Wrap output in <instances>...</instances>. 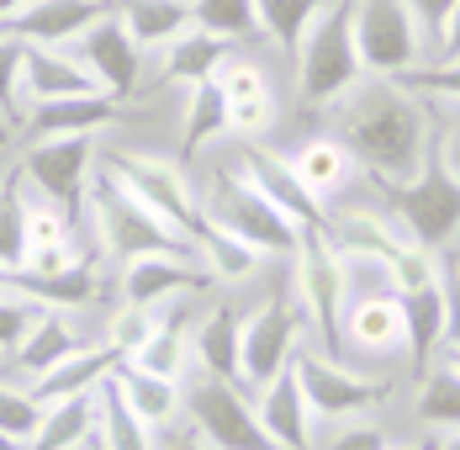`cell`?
Listing matches in <instances>:
<instances>
[{
	"mask_svg": "<svg viewBox=\"0 0 460 450\" xmlns=\"http://www.w3.org/2000/svg\"><path fill=\"white\" fill-rule=\"evenodd\" d=\"M5 292H11V270H0V297H5Z\"/></svg>",
	"mask_w": 460,
	"mask_h": 450,
	"instance_id": "cell-57",
	"label": "cell"
},
{
	"mask_svg": "<svg viewBox=\"0 0 460 450\" xmlns=\"http://www.w3.org/2000/svg\"><path fill=\"white\" fill-rule=\"evenodd\" d=\"M434 122H439V159L460 180V112H439Z\"/></svg>",
	"mask_w": 460,
	"mask_h": 450,
	"instance_id": "cell-49",
	"label": "cell"
},
{
	"mask_svg": "<svg viewBox=\"0 0 460 450\" xmlns=\"http://www.w3.org/2000/svg\"><path fill=\"white\" fill-rule=\"evenodd\" d=\"M101 16H111L106 0H27L0 32L22 48H64L69 38H85Z\"/></svg>",
	"mask_w": 460,
	"mask_h": 450,
	"instance_id": "cell-14",
	"label": "cell"
},
{
	"mask_svg": "<svg viewBox=\"0 0 460 450\" xmlns=\"http://www.w3.org/2000/svg\"><path fill=\"white\" fill-rule=\"evenodd\" d=\"M233 58V43L223 38H212V32H201V27H190L185 38L164 48V69H159V80H170V86H201V80H212L223 64Z\"/></svg>",
	"mask_w": 460,
	"mask_h": 450,
	"instance_id": "cell-32",
	"label": "cell"
},
{
	"mask_svg": "<svg viewBox=\"0 0 460 450\" xmlns=\"http://www.w3.org/2000/svg\"><path fill=\"white\" fill-rule=\"evenodd\" d=\"M376 196H381V207L402 223V233L423 244V249H445V244H456L460 238V180L445 170V159H439V122H434V143H429V154H423V170L413 180H402V185H370Z\"/></svg>",
	"mask_w": 460,
	"mask_h": 450,
	"instance_id": "cell-2",
	"label": "cell"
},
{
	"mask_svg": "<svg viewBox=\"0 0 460 450\" xmlns=\"http://www.w3.org/2000/svg\"><path fill=\"white\" fill-rule=\"evenodd\" d=\"M185 302H170L164 318H159V328L143 339V350H133L122 365L148 371V376H164V382H190V328H185V318H181Z\"/></svg>",
	"mask_w": 460,
	"mask_h": 450,
	"instance_id": "cell-26",
	"label": "cell"
},
{
	"mask_svg": "<svg viewBox=\"0 0 460 450\" xmlns=\"http://www.w3.org/2000/svg\"><path fill=\"white\" fill-rule=\"evenodd\" d=\"M22 58H27V48L0 32V117L11 128L22 122Z\"/></svg>",
	"mask_w": 460,
	"mask_h": 450,
	"instance_id": "cell-45",
	"label": "cell"
},
{
	"mask_svg": "<svg viewBox=\"0 0 460 450\" xmlns=\"http://www.w3.org/2000/svg\"><path fill=\"white\" fill-rule=\"evenodd\" d=\"M201 212L217 228H228L238 244H249L260 260H291L302 244V228L280 212L276 202H265L238 170H217L212 191L201 196Z\"/></svg>",
	"mask_w": 460,
	"mask_h": 450,
	"instance_id": "cell-6",
	"label": "cell"
},
{
	"mask_svg": "<svg viewBox=\"0 0 460 450\" xmlns=\"http://www.w3.org/2000/svg\"><path fill=\"white\" fill-rule=\"evenodd\" d=\"M53 249H80V223L53 202H32L27 207V255H53Z\"/></svg>",
	"mask_w": 460,
	"mask_h": 450,
	"instance_id": "cell-39",
	"label": "cell"
},
{
	"mask_svg": "<svg viewBox=\"0 0 460 450\" xmlns=\"http://www.w3.org/2000/svg\"><path fill=\"white\" fill-rule=\"evenodd\" d=\"M117 365H122V360H117L111 345H85V350H75L69 360H58L53 371H43L38 382H27V392H32V403L38 408L80 403V398H95V392L111 382Z\"/></svg>",
	"mask_w": 460,
	"mask_h": 450,
	"instance_id": "cell-17",
	"label": "cell"
},
{
	"mask_svg": "<svg viewBox=\"0 0 460 450\" xmlns=\"http://www.w3.org/2000/svg\"><path fill=\"white\" fill-rule=\"evenodd\" d=\"M185 413L190 429L207 440L212 450H280L260 413H254V392L243 382H217V376H190L185 382Z\"/></svg>",
	"mask_w": 460,
	"mask_h": 450,
	"instance_id": "cell-9",
	"label": "cell"
},
{
	"mask_svg": "<svg viewBox=\"0 0 460 450\" xmlns=\"http://www.w3.org/2000/svg\"><path fill=\"white\" fill-rule=\"evenodd\" d=\"M159 318H164V308H133V302H122V308L111 313V323H106V339H101V345H111L117 360H128L133 350H143V339L159 328Z\"/></svg>",
	"mask_w": 460,
	"mask_h": 450,
	"instance_id": "cell-41",
	"label": "cell"
},
{
	"mask_svg": "<svg viewBox=\"0 0 460 450\" xmlns=\"http://www.w3.org/2000/svg\"><path fill=\"white\" fill-rule=\"evenodd\" d=\"M302 345H313V339H307V318H302V308H296V297H270V302H260L254 313H243V360H238V382H243L249 392L270 387L280 371L296 360Z\"/></svg>",
	"mask_w": 460,
	"mask_h": 450,
	"instance_id": "cell-10",
	"label": "cell"
},
{
	"mask_svg": "<svg viewBox=\"0 0 460 450\" xmlns=\"http://www.w3.org/2000/svg\"><path fill=\"white\" fill-rule=\"evenodd\" d=\"M339 356L344 360H392L408 356V323H402V297L386 286L349 292L344 318H339Z\"/></svg>",
	"mask_w": 460,
	"mask_h": 450,
	"instance_id": "cell-13",
	"label": "cell"
},
{
	"mask_svg": "<svg viewBox=\"0 0 460 450\" xmlns=\"http://www.w3.org/2000/svg\"><path fill=\"white\" fill-rule=\"evenodd\" d=\"M85 212H91V223H95V255H117L122 266L138 260V255H196L190 238H181L170 223H159L106 170H95Z\"/></svg>",
	"mask_w": 460,
	"mask_h": 450,
	"instance_id": "cell-5",
	"label": "cell"
},
{
	"mask_svg": "<svg viewBox=\"0 0 460 450\" xmlns=\"http://www.w3.org/2000/svg\"><path fill=\"white\" fill-rule=\"evenodd\" d=\"M27 207L32 196H27L22 165L0 170V270H22L27 260Z\"/></svg>",
	"mask_w": 460,
	"mask_h": 450,
	"instance_id": "cell-34",
	"label": "cell"
},
{
	"mask_svg": "<svg viewBox=\"0 0 460 450\" xmlns=\"http://www.w3.org/2000/svg\"><path fill=\"white\" fill-rule=\"evenodd\" d=\"M413 413L423 424V435L445 440V435H460V371L434 360L429 371H418V392H413Z\"/></svg>",
	"mask_w": 460,
	"mask_h": 450,
	"instance_id": "cell-31",
	"label": "cell"
},
{
	"mask_svg": "<svg viewBox=\"0 0 460 450\" xmlns=\"http://www.w3.org/2000/svg\"><path fill=\"white\" fill-rule=\"evenodd\" d=\"M159 450H212V446H207V440H201V435L185 424V429H175L170 440H159Z\"/></svg>",
	"mask_w": 460,
	"mask_h": 450,
	"instance_id": "cell-50",
	"label": "cell"
},
{
	"mask_svg": "<svg viewBox=\"0 0 460 450\" xmlns=\"http://www.w3.org/2000/svg\"><path fill=\"white\" fill-rule=\"evenodd\" d=\"M22 90L38 101H64V95H95V75L85 69V58H69L64 48H27L22 58Z\"/></svg>",
	"mask_w": 460,
	"mask_h": 450,
	"instance_id": "cell-25",
	"label": "cell"
},
{
	"mask_svg": "<svg viewBox=\"0 0 460 450\" xmlns=\"http://www.w3.org/2000/svg\"><path fill=\"white\" fill-rule=\"evenodd\" d=\"M101 170L117 180L133 202H143L159 223H170L181 238H190V228L201 218V191L185 180V170L164 154H138V148H106Z\"/></svg>",
	"mask_w": 460,
	"mask_h": 450,
	"instance_id": "cell-8",
	"label": "cell"
},
{
	"mask_svg": "<svg viewBox=\"0 0 460 450\" xmlns=\"http://www.w3.org/2000/svg\"><path fill=\"white\" fill-rule=\"evenodd\" d=\"M254 5H260V27H265V38H270L280 53L296 58L302 32L313 27V16H318L328 0H254Z\"/></svg>",
	"mask_w": 460,
	"mask_h": 450,
	"instance_id": "cell-38",
	"label": "cell"
},
{
	"mask_svg": "<svg viewBox=\"0 0 460 450\" xmlns=\"http://www.w3.org/2000/svg\"><path fill=\"white\" fill-rule=\"evenodd\" d=\"M339 138L370 185H402L423 170V154L434 143V117H429V101H418L408 86L366 75L344 95Z\"/></svg>",
	"mask_w": 460,
	"mask_h": 450,
	"instance_id": "cell-1",
	"label": "cell"
},
{
	"mask_svg": "<svg viewBox=\"0 0 460 450\" xmlns=\"http://www.w3.org/2000/svg\"><path fill=\"white\" fill-rule=\"evenodd\" d=\"M75 350H85V339H80V323H75V313H53V308H43V313L32 318V328H27V339L11 350V365L27 376V382H38L43 371H53L58 360H69Z\"/></svg>",
	"mask_w": 460,
	"mask_h": 450,
	"instance_id": "cell-24",
	"label": "cell"
},
{
	"mask_svg": "<svg viewBox=\"0 0 460 450\" xmlns=\"http://www.w3.org/2000/svg\"><path fill=\"white\" fill-rule=\"evenodd\" d=\"M397 440L376 424V418H344L318 429V450H392Z\"/></svg>",
	"mask_w": 460,
	"mask_h": 450,
	"instance_id": "cell-44",
	"label": "cell"
},
{
	"mask_svg": "<svg viewBox=\"0 0 460 450\" xmlns=\"http://www.w3.org/2000/svg\"><path fill=\"white\" fill-rule=\"evenodd\" d=\"M402 323H408V371H429L434 360L445 356V286H423L402 297Z\"/></svg>",
	"mask_w": 460,
	"mask_h": 450,
	"instance_id": "cell-28",
	"label": "cell"
},
{
	"mask_svg": "<svg viewBox=\"0 0 460 450\" xmlns=\"http://www.w3.org/2000/svg\"><path fill=\"white\" fill-rule=\"evenodd\" d=\"M5 133H11V122H5V117H0V143H5Z\"/></svg>",
	"mask_w": 460,
	"mask_h": 450,
	"instance_id": "cell-58",
	"label": "cell"
},
{
	"mask_svg": "<svg viewBox=\"0 0 460 450\" xmlns=\"http://www.w3.org/2000/svg\"><path fill=\"white\" fill-rule=\"evenodd\" d=\"M392 450H439V440H434V435H423V440H408V446H392Z\"/></svg>",
	"mask_w": 460,
	"mask_h": 450,
	"instance_id": "cell-52",
	"label": "cell"
},
{
	"mask_svg": "<svg viewBox=\"0 0 460 450\" xmlns=\"http://www.w3.org/2000/svg\"><path fill=\"white\" fill-rule=\"evenodd\" d=\"M95 446L101 450H159V429H148L138 413L122 403V392L106 382L95 392Z\"/></svg>",
	"mask_w": 460,
	"mask_h": 450,
	"instance_id": "cell-33",
	"label": "cell"
},
{
	"mask_svg": "<svg viewBox=\"0 0 460 450\" xmlns=\"http://www.w3.org/2000/svg\"><path fill=\"white\" fill-rule=\"evenodd\" d=\"M22 5H27V0H0V27H5V22H11V16L22 11Z\"/></svg>",
	"mask_w": 460,
	"mask_h": 450,
	"instance_id": "cell-53",
	"label": "cell"
},
{
	"mask_svg": "<svg viewBox=\"0 0 460 450\" xmlns=\"http://www.w3.org/2000/svg\"><path fill=\"white\" fill-rule=\"evenodd\" d=\"M439 53L460 58V5H456V16H450V27H445V38H439Z\"/></svg>",
	"mask_w": 460,
	"mask_h": 450,
	"instance_id": "cell-51",
	"label": "cell"
},
{
	"mask_svg": "<svg viewBox=\"0 0 460 450\" xmlns=\"http://www.w3.org/2000/svg\"><path fill=\"white\" fill-rule=\"evenodd\" d=\"M439 360H445V365H456V371H460V345H450V350H445Z\"/></svg>",
	"mask_w": 460,
	"mask_h": 450,
	"instance_id": "cell-54",
	"label": "cell"
},
{
	"mask_svg": "<svg viewBox=\"0 0 460 450\" xmlns=\"http://www.w3.org/2000/svg\"><path fill=\"white\" fill-rule=\"evenodd\" d=\"M117 112H122V101H111L106 90H95V95H64V101H38V106H27V133L32 138H91L95 128H106V122H117Z\"/></svg>",
	"mask_w": 460,
	"mask_h": 450,
	"instance_id": "cell-21",
	"label": "cell"
},
{
	"mask_svg": "<svg viewBox=\"0 0 460 450\" xmlns=\"http://www.w3.org/2000/svg\"><path fill=\"white\" fill-rule=\"evenodd\" d=\"M223 133H228V101H223L217 80L190 86V95H185V122H181V154H196V148H207L212 138H223Z\"/></svg>",
	"mask_w": 460,
	"mask_h": 450,
	"instance_id": "cell-36",
	"label": "cell"
},
{
	"mask_svg": "<svg viewBox=\"0 0 460 450\" xmlns=\"http://www.w3.org/2000/svg\"><path fill=\"white\" fill-rule=\"evenodd\" d=\"M111 387L122 392V403L133 408L148 429H170L185 413V382H164V376H148V371H133V365H117Z\"/></svg>",
	"mask_w": 460,
	"mask_h": 450,
	"instance_id": "cell-29",
	"label": "cell"
},
{
	"mask_svg": "<svg viewBox=\"0 0 460 450\" xmlns=\"http://www.w3.org/2000/svg\"><path fill=\"white\" fill-rule=\"evenodd\" d=\"M286 165H291V176H296V185L318 202V207H328V196H339L349 180H355V154L344 148V138H302L291 154H286Z\"/></svg>",
	"mask_w": 460,
	"mask_h": 450,
	"instance_id": "cell-20",
	"label": "cell"
},
{
	"mask_svg": "<svg viewBox=\"0 0 460 450\" xmlns=\"http://www.w3.org/2000/svg\"><path fill=\"white\" fill-rule=\"evenodd\" d=\"M254 413H260L265 435L280 450H318V429H313V413H307V398H302L296 365H286L270 387L254 392Z\"/></svg>",
	"mask_w": 460,
	"mask_h": 450,
	"instance_id": "cell-18",
	"label": "cell"
},
{
	"mask_svg": "<svg viewBox=\"0 0 460 450\" xmlns=\"http://www.w3.org/2000/svg\"><path fill=\"white\" fill-rule=\"evenodd\" d=\"M355 48L376 80H397L423 58V27L408 0H355Z\"/></svg>",
	"mask_w": 460,
	"mask_h": 450,
	"instance_id": "cell-11",
	"label": "cell"
},
{
	"mask_svg": "<svg viewBox=\"0 0 460 450\" xmlns=\"http://www.w3.org/2000/svg\"><path fill=\"white\" fill-rule=\"evenodd\" d=\"M85 450H101V446H95V440H91V446H85Z\"/></svg>",
	"mask_w": 460,
	"mask_h": 450,
	"instance_id": "cell-59",
	"label": "cell"
},
{
	"mask_svg": "<svg viewBox=\"0 0 460 450\" xmlns=\"http://www.w3.org/2000/svg\"><path fill=\"white\" fill-rule=\"evenodd\" d=\"M190 16H196L201 32H212L223 43H254V38H265L254 0H190Z\"/></svg>",
	"mask_w": 460,
	"mask_h": 450,
	"instance_id": "cell-37",
	"label": "cell"
},
{
	"mask_svg": "<svg viewBox=\"0 0 460 450\" xmlns=\"http://www.w3.org/2000/svg\"><path fill=\"white\" fill-rule=\"evenodd\" d=\"M408 5H413V16H418V27H423V38H434V43H439L460 0H408Z\"/></svg>",
	"mask_w": 460,
	"mask_h": 450,
	"instance_id": "cell-48",
	"label": "cell"
},
{
	"mask_svg": "<svg viewBox=\"0 0 460 450\" xmlns=\"http://www.w3.org/2000/svg\"><path fill=\"white\" fill-rule=\"evenodd\" d=\"M207 281V270L196 266V255H138L122 266V302L133 308H170L185 302L196 286Z\"/></svg>",
	"mask_w": 460,
	"mask_h": 450,
	"instance_id": "cell-15",
	"label": "cell"
},
{
	"mask_svg": "<svg viewBox=\"0 0 460 450\" xmlns=\"http://www.w3.org/2000/svg\"><path fill=\"white\" fill-rule=\"evenodd\" d=\"M91 440H95V398H80V403L43 408L38 435L22 450H85Z\"/></svg>",
	"mask_w": 460,
	"mask_h": 450,
	"instance_id": "cell-35",
	"label": "cell"
},
{
	"mask_svg": "<svg viewBox=\"0 0 460 450\" xmlns=\"http://www.w3.org/2000/svg\"><path fill=\"white\" fill-rule=\"evenodd\" d=\"M117 22L128 27V38L138 48H170L175 38H185L196 27L190 0H122Z\"/></svg>",
	"mask_w": 460,
	"mask_h": 450,
	"instance_id": "cell-30",
	"label": "cell"
},
{
	"mask_svg": "<svg viewBox=\"0 0 460 450\" xmlns=\"http://www.w3.org/2000/svg\"><path fill=\"white\" fill-rule=\"evenodd\" d=\"M190 249H196V266L207 270V281H217V286H238V281H249L254 270L265 266L249 244H238L228 228H217L207 212L190 228Z\"/></svg>",
	"mask_w": 460,
	"mask_h": 450,
	"instance_id": "cell-27",
	"label": "cell"
},
{
	"mask_svg": "<svg viewBox=\"0 0 460 450\" xmlns=\"http://www.w3.org/2000/svg\"><path fill=\"white\" fill-rule=\"evenodd\" d=\"M439 286H445V350L460 345V238L439 249Z\"/></svg>",
	"mask_w": 460,
	"mask_h": 450,
	"instance_id": "cell-46",
	"label": "cell"
},
{
	"mask_svg": "<svg viewBox=\"0 0 460 450\" xmlns=\"http://www.w3.org/2000/svg\"><path fill=\"white\" fill-rule=\"evenodd\" d=\"M397 86H408L418 101H445L439 112H460V58H439L434 69H408L397 75Z\"/></svg>",
	"mask_w": 460,
	"mask_h": 450,
	"instance_id": "cell-40",
	"label": "cell"
},
{
	"mask_svg": "<svg viewBox=\"0 0 460 450\" xmlns=\"http://www.w3.org/2000/svg\"><path fill=\"white\" fill-rule=\"evenodd\" d=\"M291 365H296L302 398H307V413H313V429L344 424V418H370V408H381L392 398V376L349 371V360L328 356L318 345H302Z\"/></svg>",
	"mask_w": 460,
	"mask_h": 450,
	"instance_id": "cell-7",
	"label": "cell"
},
{
	"mask_svg": "<svg viewBox=\"0 0 460 450\" xmlns=\"http://www.w3.org/2000/svg\"><path fill=\"white\" fill-rule=\"evenodd\" d=\"M212 80H217V90H223V101H228V106H243V101H265V95H270V80H265V69H260L254 58H238V53H233L228 64L212 75Z\"/></svg>",
	"mask_w": 460,
	"mask_h": 450,
	"instance_id": "cell-42",
	"label": "cell"
},
{
	"mask_svg": "<svg viewBox=\"0 0 460 450\" xmlns=\"http://www.w3.org/2000/svg\"><path fill=\"white\" fill-rule=\"evenodd\" d=\"M85 69L95 75V86L111 101H128L143 80V48L128 38V27L117 16H101L85 32Z\"/></svg>",
	"mask_w": 460,
	"mask_h": 450,
	"instance_id": "cell-16",
	"label": "cell"
},
{
	"mask_svg": "<svg viewBox=\"0 0 460 450\" xmlns=\"http://www.w3.org/2000/svg\"><path fill=\"white\" fill-rule=\"evenodd\" d=\"M238 176L249 180L265 202H276L296 228H323V218H328V207H318V202L296 185L291 165H286L280 154H270V148H249V154L238 159Z\"/></svg>",
	"mask_w": 460,
	"mask_h": 450,
	"instance_id": "cell-19",
	"label": "cell"
},
{
	"mask_svg": "<svg viewBox=\"0 0 460 450\" xmlns=\"http://www.w3.org/2000/svg\"><path fill=\"white\" fill-rule=\"evenodd\" d=\"M190 360L201 376L217 382H238V360H243V313L233 302H212L207 318L190 334Z\"/></svg>",
	"mask_w": 460,
	"mask_h": 450,
	"instance_id": "cell-22",
	"label": "cell"
},
{
	"mask_svg": "<svg viewBox=\"0 0 460 450\" xmlns=\"http://www.w3.org/2000/svg\"><path fill=\"white\" fill-rule=\"evenodd\" d=\"M95 170H101L95 138H38V143L22 154V176H27V185H38V196L53 202V207H64L75 223L85 218Z\"/></svg>",
	"mask_w": 460,
	"mask_h": 450,
	"instance_id": "cell-12",
	"label": "cell"
},
{
	"mask_svg": "<svg viewBox=\"0 0 460 450\" xmlns=\"http://www.w3.org/2000/svg\"><path fill=\"white\" fill-rule=\"evenodd\" d=\"M38 313H43V308H32V302L16 297V292L0 297V356H11V350L27 339V328H32V318Z\"/></svg>",
	"mask_w": 460,
	"mask_h": 450,
	"instance_id": "cell-47",
	"label": "cell"
},
{
	"mask_svg": "<svg viewBox=\"0 0 460 450\" xmlns=\"http://www.w3.org/2000/svg\"><path fill=\"white\" fill-rule=\"evenodd\" d=\"M349 292H355V281H349L344 255L333 249V238L323 228H302V244L291 255V297H296V308L307 318L313 345L328 350V356H339V318H344Z\"/></svg>",
	"mask_w": 460,
	"mask_h": 450,
	"instance_id": "cell-4",
	"label": "cell"
},
{
	"mask_svg": "<svg viewBox=\"0 0 460 450\" xmlns=\"http://www.w3.org/2000/svg\"><path fill=\"white\" fill-rule=\"evenodd\" d=\"M439 450H460V435H445V440H439Z\"/></svg>",
	"mask_w": 460,
	"mask_h": 450,
	"instance_id": "cell-55",
	"label": "cell"
},
{
	"mask_svg": "<svg viewBox=\"0 0 460 450\" xmlns=\"http://www.w3.org/2000/svg\"><path fill=\"white\" fill-rule=\"evenodd\" d=\"M95 260H101V255L91 249L85 260H75V266L58 270V275H32V270H11V292H16V297H27L32 308L75 313V308L95 302V292H101V281H95Z\"/></svg>",
	"mask_w": 460,
	"mask_h": 450,
	"instance_id": "cell-23",
	"label": "cell"
},
{
	"mask_svg": "<svg viewBox=\"0 0 460 450\" xmlns=\"http://www.w3.org/2000/svg\"><path fill=\"white\" fill-rule=\"evenodd\" d=\"M38 424H43V408L32 403V392L16 387V382H0V435H11V440L27 446L38 435Z\"/></svg>",
	"mask_w": 460,
	"mask_h": 450,
	"instance_id": "cell-43",
	"label": "cell"
},
{
	"mask_svg": "<svg viewBox=\"0 0 460 450\" xmlns=\"http://www.w3.org/2000/svg\"><path fill=\"white\" fill-rule=\"evenodd\" d=\"M296 86H302V101H344L349 90L366 80V64H360V48H355V0H328L313 27L302 32V48H296Z\"/></svg>",
	"mask_w": 460,
	"mask_h": 450,
	"instance_id": "cell-3",
	"label": "cell"
},
{
	"mask_svg": "<svg viewBox=\"0 0 460 450\" xmlns=\"http://www.w3.org/2000/svg\"><path fill=\"white\" fill-rule=\"evenodd\" d=\"M0 450H22V440H11V435H0Z\"/></svg>",
	"mask_w": 460,
	"mask_h": 450,
	"instance_id": "cell-56",
	"label": "cell"
}]
</instances>
